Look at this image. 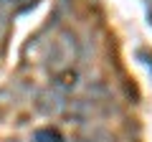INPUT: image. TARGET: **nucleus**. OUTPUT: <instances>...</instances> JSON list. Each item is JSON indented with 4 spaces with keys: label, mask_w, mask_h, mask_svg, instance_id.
I'll return each mask as SVG.
<instances>
[{
    "label": "nucleus",
    "mask_w": 152,
    "mask_h": 142,
    "mask_svg": "<svg viewBox=\"0 0 152 142\" xmlns=\"http://www.w3.org/2000/svg\"><path fill=\"white\" fill-rule=\"evenodd\" d=\"M36 142H61V137L56 132H51V130H41L36 135Z\"/></svg>",
    "instance_id": "nucleus-1"
}]
</instances>
